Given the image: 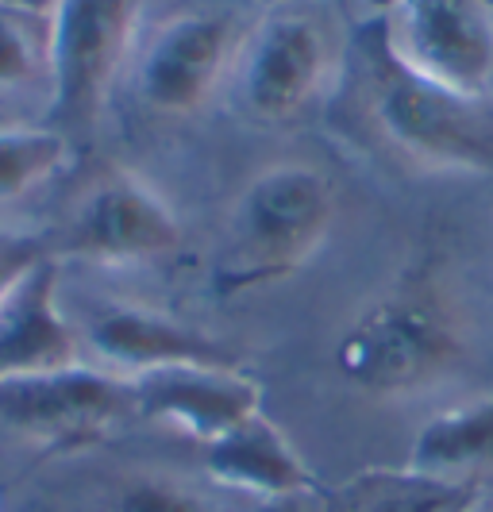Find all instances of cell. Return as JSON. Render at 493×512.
<instances>
[{
  "label": "cell",
  "instance_id": "obj_1",
  "mask_svg": "<svg viewBox=\"0 0 493 512\" xmlns=\"http://www.w3.org/2000/svg\"><path fill=\"white\" fill-rule=\"evenodd\" d=\"M336 224V189L309 162H278L235 197L224 247L212 258L220 297L255 293L293 278L328 243Z\"/></svg>",
  "mask_w": 493,
  "mask_h": 512
},
{
  "label": "cell",
  "instance_id": "obj_2",
  "mask_svg": "<svg viewBox=\"0 0 493 512\" xmlns=\"http://www.w3.org/2000/svg\"><path fill=\"white\" fill-rule=\"evenodd\" d=\"M467 359V335L436 285L401 282L366 301L343 328L339 374L374 397H409L451 378Z\"/></svg>",
  "mask_w": 493,
  "mask_h": 512
},
{
  "label": "cell",
  "instance_id": "obj_3",
  "mask_svg": "<svg viewBox=\"0 0 493 512\" xmlns=\"http://www.w3.org/2000/svg\"><path fill=\"white\" fill-rule=\"evenodd\" d=\"M359 93L390 147L440 174H493V101L443 89L401 66L382 39L359 54Z\"/></svg>",
  "mask_w": 493,
  "mask_h": 512
},
{
  "label": "cell",
  "instance_id": "obj_4",
  "mask_svg": "<svg viewBox=\"0 0 493 512\" xmlns=\"http://www.w3.org/2000/svg\"><path fill=\"white\" fill-rule=\"evenodd\" d=\"M143 0H58L47 27L54 120L93 124L131 51Z\"/></svg>",
  "mask_w": 493,
  "mask_h": 512
},
{
  "label": "cell",
  "instance_id": "obj_5",
  "mask_svg": "<svg viewBox=\"0 0 493 512\" xmlns=\"http://www.w3.org/2000/svg\"><path fill=\"white\" fill-rule=\"evenodd\" d=\"M382 47L443 89L490 97L493 12L486 0H386Z\"/></svg>",
  "mask_w": 493,
  "mask_h": 512
},
{
  "label": "cell",
  "instance_id": "obj_6",
  "mask_svg": "<svg viewBox=\"0 0 493 512\" xmlns=\"http://www.w3.org/2000/svg\"><path fill=\"white\" fill-rule=\"evenodd\" d=\"M235 93L259 124H289L324 89L332 43L324 24L301 8H278L239 43Z\"/></svg>",
  "mask_w": 493,
  "mask_h": 512
},
{
  "label": "cell",
  "instance_id": "obj_7",
  "mask_svg": "<svg viewBox=\"0 0 493 512\" xmlns=\"http://www.w3.org/2000/svg\"><path fill=\"white\" fill-rule=\"evenodd\" d=\"M128 409H135L128 378L85 362L0 382V424L43 443L101 436Z\"/></svg>",
  "mask_w": 493,
  "mask_h": 512
},
{
  "label": "cell",
  "instance_id": "obj_8",
  "mask_svg": "<svg viewBox=\"0 0 493 512\" xmlns=\"http://www.w3.org/2000/svg\"><path fill=\"white\" fill-rule=\"evenodd\" d=\"M239 54L232 16L182 12L158 24L139 58V97L162 116H189L212 97Z\"/></svg>",
  "mask_w": 493,
  "mask_h": 512
},
{
  "label": "cell",
  "instance_id": "obj_9",
  "mask_svg": "<svg viewBox=\"0 0 493 512\" xmlns=\"http://www.w3.org/2000/svg\"><path fill=\"white\" fill-rule=\"evenodd\" d=\"M128 382L131 401L147 420L197 439L201 447L262 412V385L243 366H166Z\"/></svg>",
  "mask_w": 493,
  "mask_h": 512
},
{
  "label": "cell",
  "instance_id": "obj_10",
  "mask_svg": "<svg viewBox=\"0 0 493 512\" xmlns=\"http://www.w3.org/2000/svg\"><path fill=\"white\" fill-rule=\"evenodd\" d=\"M182 243L174 208L131 174L104 178L74 212L66 251L93 262H151Z\"/></svg>",
  "mask_w": 493,
  "mask_h": 512
},
{
  "label": "cell",
  "instance_id": "obj_11",
  "mask_svg": "<svg viewBox=\"0 0 493 512\" xmlns=\"http://www.w3.org/2000/svg\"><path fill=\"white\" fill-rule=\"evenodd\" d=\"M85 343L120 378H139L166 366H239L224 339L139 305H104L85 324Z\"/></svg>",
  "mask_w": 493,
  "mask_h": 512
},
{
  "label": "cell",
  "instance_id": "obj_12",
  "mask_svg": "<svg viewBox=\"0 0 493 512\" xmlns=\"http://www.w3.org/2000/svg\"><path fill=\"white\" fill-rule=\"evenodd\" d=\"M81 362V335L58 305V270L43 258L0 305V382Z\"/></svg>",
  "mask_w": 493,
  "mask_h": 512
},
{
  "label": "cell",
  "instance_id": "obj_13",
  "mask_svg": "<svg viewBox=\"0 0 493 512\" xmlns=\"http://www.w3.org/2000/svg\"><path fill=\"white\" fill-rule=\"evenodd\" d=\"M205 474L224 489L251 493L262 501H289L316 493V478L278 424L251 416L228 436L205 447Z\"/></svg>",
  "mask_w": 493,
  "mask_h": 512
},
{
  "label": "cell",
  "instance_id": "obj_14",
  "mask_svg": "<svg viewBox=\"0 0 493 512\" xmlns=\"http://www.w3.org/2000/svg\"><path fill=\"white\" fill-rule=\"evenodd\" d=\"M482 466H493V393L432 416L409 451V470L440 482L474 474Z\"/></svg>",
  "mask_w": 493,
  "mask_h": 512
},
{
  "label": "cell",
  "instance_id": "obj_15",
  "mask_svg": "<svg viewBox=\"0 0 493 512\" xmlns=\"http://www.w3.org/2000/svg\"><path fill=\"white\" fill-rule=\"evenodd\" d=\"M459 505H467V497L455 489V482L424 478L413 470H374L339 489V497H324V512H447Z\"/></svg>",
  "mask_w": 493,
  "mask_h": 512
},
{
  "label": "cell",
  "instance_id": "obj_16",
  "mask_svg": "<svg viewBox=\"0 0 493 512\" xmlns=\"http://www.w3.org/2000/svg\"><path fill=\"white\" fill-rule=\"evenodd\" d=\"M70 158L66 135L54 128H0V201H16L51 181Z\"/></svg>",
  "mask_w": 493,
  "mask_h": 512
},
{
  "label": "cell",
  "instance_id": "obj_17",
  "mask_svg": "<svg viewBox=\"0 0 493 512\" xmlns=\"http://www.w3.org/2000/svg\"><path fill=\"white\" fill-rule=\"evenodd\" d=\"M112 512H224V509L208 493L185 486V482L143 474V478H131L128 486L116 493Z\"/></svg>",
  "mask_w": 493,
  "mask_h": 512
},
{
  "label": "cell",
  "instance_id": "obj_18",
  "mask_svg": "<svg viewBox=\"0 0 493 512\" xmlns=\"http://www.w3.org/2000/svg\"><path fill=\"white\" fill-rule=\"evenodd\" d=\"M43 70H47V43H39L12 8H0V89L27 85Z\"/></svg>",
  "mask_w": 493,
  "mask_h": 512
},
{
  "label": "cell",
  "instance_id": "obj_19",
  "mask_svg": "<svg viewBox=\"0 0 493 512\" xmlns=\"http://www.w3.org/2000/svg\"><path fill=\"white\" fill-rule=\"evenodd\" d=\"M43 258H47V247L35 235L0 231V305L8 301V293L24 282Z\"/></svg>",
  "mask_w": 493,
  "mask_h": 512
},
{
  "label": "cell",
  "instance_id": "obj_20",
  "mask_svg": "<svg viewBox=\"0 0 493 512\" xmlns=\"http://www.w3.org/2000/svg\"><path fill=\"white\" fill-rule=\"evenodd\" d=\"M255 512H324V497H320V489H316V493L289 497V501H262Z\"/></svg>",
  "mask_w": 493,
  "mask_h": 512
},
{
  "label": "cell",
  "instance_id": "obj_21",
  "mask_svg": "<svg viewBox=\"0 0 493 512\" xmlns=\"http://www.w3.org/2000/svg\"><path fill=\"white\" fill-rule=\"evenodd\" d=\"M447 512H467V505H459V509H447Z\"/></svg>",
  "mask_w": 493,
  "mask_h": 512
},
{
  "label": "cell",
  "instance_id": "obj_22",
  "mask_svg": "<svg viewBox=\"0 0 493 512\" xmlns=\"http://www.w3.org/2000/svg\"><path fill=\"white\" fill-rule=\"evenodd\" d=\"M374 4H378V8H386V0H374Z\"/></svg>",
  "mask_w": 493,
  "mask_h": 512
}]
</instances>
